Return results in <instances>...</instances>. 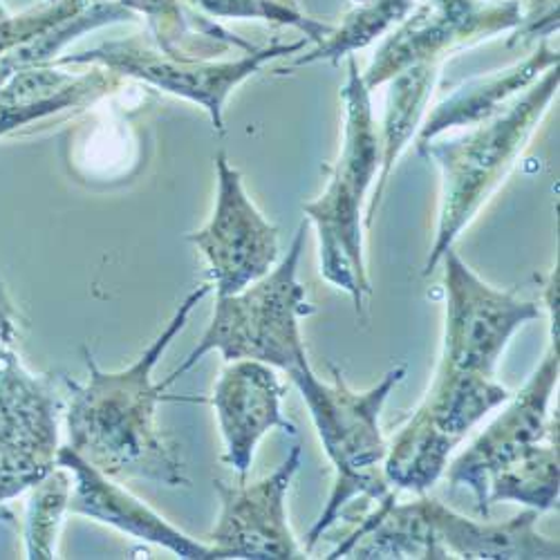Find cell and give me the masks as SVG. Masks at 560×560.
Wrapping results in <instances>:
<instances>
[{"label":"cell","mask_w":560,"mask_h":560,"mask_svg":"<svg viewBox=\"0 0 560 560\" xmlns=\"http://www.w3.org/2000/svg\"><path fill=\"white\" fill-rule=\"evenodd\" d=\"M305 229L307 222L301 224L292 249L276 269L241 294L218 296L213 318L200 343L162 382V388L166 390L213 350L224 361L254 359L288 372L301 390L323 448L335 466V487L328 506L307 534L310 551L325 529L343 518L352 500L382 502L393 493L384 476L388 444L380 429V415L393 388L404 380L406 365L393 368L375 388L365 393H354L337 368H332V386L316 380L307 363L299 325L301 316L314 314V305L305 299V288L296 280Z\"/></svg>","instance_id":"6da1fadb"},{"label":"cell","mask_w":560,"mask_h":560,"mask_svg":"<svg viewBox=\"0 0 560 560\" xmlns=\"http://www.w3.org/2000/svg\"><path fill=\"white\" fill-rule=\"evenodd\" d=\"M211 290L213 283H202L186 296L158 339L128 368L106 372L97 365L95 357L83 350L88 382L81 386L66 380L70 390L66 446L104 476L117 482L189 485L177 446L158 424V404L164 399V388L162 384H153V368L186 328L194 307Z\"/></svg>","instance_id":"7a4b0ae2"},{"label":"cell","mask_w":560,"mask_h":560,"mask_svg":"<svg viewBox=\"0 0 560 560\" xmlns=\"http://www.w3.org/2000/svg\"><path fill=\"white\" fill-rule=\"evenodd\" d=\"M558 330L525 388L446 471L451 489L466 487L487 521L498 502H523L536 511L558 500V417H547L558 384Z\"/></svg>","instance_id":"3957f363"},{"label":"cell","mask_w":560,"mask_h":560,"mask_svg":"<svg viewBox=\"0 0 560 560\" xmlns=\"http://www.w3.org/2000/svg\"><path fill=\"white\" fill-rule=\"evenodd\" d=\"M538 513L527 509L506 523H476L424 493L408 504L390 493L328 558H558V542L536 532Z\"/></svg>","instance_id":"277c9868"},{"label":"cell","mask_w":560,"mask_h":560,"mask_svg":"<svg viewBox=\"0 0 560 560\" xmlns=\"http://www.w3.org/2000/svg\"><path fill=\"white\" fill-rule=\"evenodd\" d=\"M556 90L558 66L549 68L538 83H532L523 97L511 102L487 121H480L476 130L451 142H429L417 151L422 158L433 160L442 171L440 226L424 276L438 269L462 229L474 220L513 162L518 160L547 113Z\"/></svg>","instance_id":"5b68a950"},{"label":"cell","mask_w":560,"mask_h":560,"mask_svg":"<svg viewBox=\"0 0 560 560\" xmlns=\"http://www.w3.org/2000/svg\"><path fill=\"white\" fill-rule=\"evenodd\" d=\"M346 102V142L337 162L332 182L316 202L303 205V211L316 224L320 245V271L325 280L348 292L357 314L363 312V296L372 292L363 262L361 202L370 182L382 164V144L372 121L370 90L350 57Z\"/></svg>","instance_id":"8992f818"},{"label":"cell","mask_w":560,"mask_h":560,"mask_svg":"<svg viewBox=\"0 0 560 560\" xmlns=\"http://www.w3.org/2000/svg\"><path fill=\"white\" fill-rule=\"evenodd\" d=\"M19 312L0 280V504L32 489L57 466L61 399L50 377L19 354Z\"/></svg>","instance_id":"52a82bcc"},{"label":"cell","mask_w":560,"mask_h":560,"mask_svg":"<svg viewBox=\"0 0 560 560\" xmlns=\"http://www.w3.org/2000/svg\"><path fill=\"white\" fill-rule=\"evenodd\" d=\"M509 399L511 393L493 377L440 361L427 399L388 446L386 480L399 491L427 493L446 471L451 451L489 410Z\"/></svg>","instance_id":"ba28073f"},{"label":"cell","mask_w":560,"mask_h":560,"mask_svg":"<svg viewBox=\"0 0 560 560\" xmlns=\"http://www.w3.org/2000/svg\"><path fill=\"white\" fill-rule=\"evenodd\" d=\"M442 260L446 269V316L440 361L493 377L495 363L513 332L538 318L540 310L513 292L489 288L464 265L453 247Z\"/></svg>","instance_id":"9c48e42d"},{"label":"cell","mask_w":560,"mask_h":560,"mask_svg":"<svg viewBox=\"0 0 560 560\" xmlns=\"http://www.w3.org/2000/svg\"><path fill=\"white\" fill-rule=\"evenodd\" d=\"M305 40L280 45V48L249 50L245 57L236 61H202V59H186L168 52H153L149 48L135 43H108L97 50L83 55L63 57L57 66H102L113 70L115 74H128L142 79L160 90L171 92V95L191 100L205 110H209L211 121L218 130H222V108L229 97V92L243 83L247 77L256 74L262 63L283 57L290 52H299Z\"/></svg>","instance_id":"30bf717a"},{"label":"cell","mask_w":560,"mask_h":560,"mask_svg":"<svg viewBox=\"0 0 560 560\" xmlns=\"http://www.w3.org/2000/svg\"><path fill=\"white\" fill-rule=\"evenodd\" d=\"M218 200L207 226L189 233L209 262L218 296L241 294L267 276L278 258V229L269 224L243 189V177L224 153L215 158Z\"/></svg>","instance_id":"8fae6325"},{"label":"cell","mask_w":560,"mask_h":560,"mask_svg":"<svg viewBox=\"0 0 560 560\" xmlns=\"http://www.w3.org/2000/svg\"><path fill=\"white\" fill-rule=\"evenodd\" d=\"M303 459L301 446H294L278 469L247 485H226L215 480L220 493V518L211 529L209 545L222 551V558L254 560H299L307 558L288 525V491Z\"/></svg>","instance_id":"7c38bea8"},{"label":"cell","mask_w":560,"mask_h":560,"mask_svg":"<svg viewBox=\"0 0 560 560\" xmlns=\"http://www.w3.org/2000/svg\"><path fill=\"white\" fill-rule=\"evenodd\" d=\"M521 21V5L516 0H506V3L429 0V5L388 38L380 55L372 59L368 72L361 74L363 83L372 92L412 66H438L440 59L471 38L502 32Z\"/></svg>","instance_id":"4fadbf2b"},{"label":"cell","mask_w":560,"mask_h":560,"mask_svg":"<svg viewBox=\"0 0 560 560\" xmlns=\"http://www.w3.org/2000/svg\"><path fill=\"white\" fill-rule=\"evenodd\" d=\"M283 388L276 372L254 359L229 361L213 388L211 404L218 415L220 433L224 440L222 462L233 471L247 478L254 451L271 429H283L294 435L296 427L280 412Z\"/></svg>","instance_id":"5bb4252c"},{"label":"cell","mask_w":560,"mask_h":560,"mask_svg":"<svg viewBox=\"0 0 560 560\" xmlns=\"http://www.w3.org/2000/svg\"><path fill=\"white\" fill-rule=\"evenodd\" d=\"M57 464L66 466L74 480L68 513L100 521L139 540L160 545L186 560H224L218 547L194 540L173 527L158 511L117 485V480L81 459L70 446H59Z\"/></svg>","instance_id":"9a60e30c"},{"label":"cell","mask_w":560,"mask_h":560,"mask_svg":"<svg viewBox=\"0 0 560 560\" xmlns=\"http://www.w3.org/2000/svg\"><path fill=\"white\" fill-rule=\"evenodd\" d=\"M117 83V74L102 66L85 74L45 66L16 70L0 83V135L70 108L92 106Z\"/></svg>","instance_id":"2e32d148"},{"label":"cell","mask_w":560,"mask_h":560,"mask_svg":"<svg viewBox=\"0 0 560 560\" xmlns=\"http://www.w3.org/2000/svg\"><path fill=\"white\" fill-rule=\"evenodd\" d=\"M556 66H558V52L549 50L547 45H540L529 59H525L518 66H513L498 74L466 81L459 90L453 92L451 97L438 104L435 110L429 115L427 124L417 135V142H415L417 151L427 147L429 142H433L438 135H442L448 128L474 126L498 115L513 95H518L523 88H529L540 72H547L549 68H556Z\"/></svg>","instance_id":"e0dca14e"},{"label":"cell","mask_w":560,"mask_h":560,"mask_svg":"<svg viewBox=\"0 0 560 560\" xmlns=\"http://www.w3.org/2000/svg\"><path fill=\"white\" fill-rule=\"evenodd\" d=\"M438 79V66L431 63H419L401 74H397L393 81L388 110H386V124H384V142H382V175L377 194L370 202L365 226H372L375 220L380 198L384 194V186L388 182V175L393 171L395 160L404 151V147L410 142V137L422 117L431 95H433V83Z\"/></svg>","instance_id":"ac0fdd59"},{"label":"cell","mask_w":560,"mask_h":560,"mask_svg":"<svg viewBox=\"0 0 560 560\" xmlns=\"http://www.w3.org/2000/svg\"><path fill=\"white\" fill-rule=\"evenodd\" d=\"M72 474L57 464L55 469L27 489L25 506V558L52 560L57 558V540L63 516L70 506Z\"/></svg>","instance_id":"d6986e66"},{"label":"cell","mask_w":560,"mask_h":560,"mask_svg":"<svg viewBox=\"0 0 560 560\" xmlns=\"http://www.w3.org/2000/svg\"><path fill=\"white\" fill-rule=\"evenodd\" d=\"M412 3L415 0H365L339 30H332L330 38L320 43L318 50L299 57L296 66L323 59H341L359 48H365V45L375 36H380L390 23L399 21L410 10Z\"/></svg>","instance_id":"ffe728a7"},{"label":"cell","mask_w":560,"mask_h":560,"mask_svg":"<svg viewBox=\"0 0 560 560\" xmlns=\"http://www.w3.org/2000/svg\"><path fill=\"white\" fill-rule=\"evenodd\" d=\"M0 523H8V525H14V513L5 506L0 504Z\"/></svg>","instance_id":"44dd1931"}]
</instances>
